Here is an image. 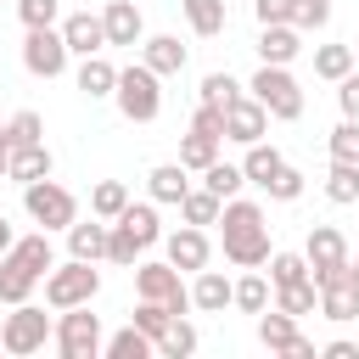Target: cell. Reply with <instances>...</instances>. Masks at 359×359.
<instances>
[{
    "mask_svg": "<svg viewBox=\"0 0 359 359\" xmlns=\"http://www.w3.org/2000/svg\"><path fill=\"white\" fill-rule=\"evenodd\" d=\"M129 320H135V325H140V331H146V337H151V342H157V337H163V331H168V325H174V320H180V314H174V309H168V303H157V297H140V303H135V314H129Z\"/></svg>",
    "mask_w": 359,
    "mask_h": 359,
    "instance_id": "8d00e7d4",
    "label": "cell"
},
{
    "mask_svg": "<svg viewBox=\"0 0 359 359\" xmlns=\"http://www.w3.org/2000/svg\"><path fill=\"white\" fill-rule=\"evenodd\" d=\"M353 67H359V45H353Z\"/></svg>",
    "mask_w": 359,
    "mask_h": 359,
    "instance_id": "db71d44e",
    "label": "cell"
},
{
    "mask_svg": "<svg viewBox=\"0 0 359 359\" xmlns=\"http://www.w3.org/2000/svg\"><path fill=\"white\" fill-rule=\"evenodd\" d=\"M320 353H325V359H359V342H348V337H337V342H325Z\"/></svg>",
    "mask_w": 359,
    "mask_h": 359,
    "instance_id": "f907efd6",
    "label": "cell"
},
{
    "mask_svg": "<svg viewBox=\"0 0 359 359\" xmlns=\"http://www.w3.org/2000/svg\"><path fill=\"white\" fill-rule=\"evenodd\" d=\"M325 146H331L337 163H359V118H342V123L325 135Z\"/></svg>",
    "mask_w": 359,
    "mask_h": 359,
    "instance_id": "f35d334b",
    "label": "cell"
},
{
    "mask_svg": "<svg viewBox=\"0 0 359 359\" xmlns=\"http://www.w3.org/2000/svg\"><path fill=\"white\" fill-rule=\"evenodd\" d=\"M56 28H62V39H67L73 56H95V50H107V22H101V11H67Z\"/></svg>",
    "mask_w": 359,
    "mask_h": 359,
    "instance_id": "9a60e30c",
    "label": "cell"
},
{
    "mask_svg": "<svg viewBox=\"0 0 359 359\" xmlns=\"http://www.w3.org/2000/svg\"><path fill=\"white\" fill-rule=\"evenodd\" d=\"M219 146H224V140H213V135H202V129H191V135L180 140V163H185L191 174H202L208 163H219Z\"/></svg>",
    "mask_w": 359,
    "mask_h": 359,
    "instance_id": "d6a6232c",
    "label": "cell"
},
{
    "mask_svg": "<svg viewBox=\"0 0 359 359\" xmlns=\"http://www.w3.org/2000/svg\"><path fill=\"white\" fill-rule=\"evenodd\" d=\"M180 11H185V22H191V34H202V39L224 34V22H230L224 0H180Z\"/></svg>",
    "mask_w": 359,
    "mask_h": 359,
    "instance_id": "4316f807",
    "label": "cell"
},
{
    "mask_svg": "<svg viewBox=\"0 0 359 359\" xmlns=\"http://www.w3.org/2000/svg\"><path fill=\"white\" fill-rule=\"evenodd\" d=\"M264 107H269V118H280V123H292V118H303V84L292 79V67H275V62H264L258 73H252V84H247Z\"/></svg>",
    "mask_w": 359,
    "mask_h": 359,
    "instance_id": "8992f818",
    "label": "cell"
},
{
    "mask_svg": "<svg viewBox=\"0 0 359 359\" xmlns=\"http://www.w3.org/2000/svg\"><path fill=\"white\" fill-rule=\"evenodd\" d=\"M191 303L202 314H224L236 303V280H224L219 269H196V286H191Z\"/></svg>",
    "mask_w": 359,
    "mask_h": 359,
    "instance_id": "44dd1931",
    "label": "cell"
},
{
    "mask_svg": "<svg viewBox=\"0 0 359 359\" xmlns=\"http://www.w3.org/2000/svg\"><path fill=\"white\" fill-rule=\"evenodd\" d=\"M0 353H6V342H0Z\"/></svg>",
    "mask_w": 359,
    "mask_h": 359,
    "instance_id": "11a10c76",
    "label": "cell"
},
{
    "mask_svg": "<svg viewBox=\"0 0 359 359\" xmlns=\"http://www.w3.org/2000/svg\"><path fill=\"white\" fill-rule=\"evenodd\" d=\"M320 314H325V320H337V325L359 320V292L348 286V275H342V280H331V286H320Z\"/></svg>",
    "mask_w": 359,
    "mask_h": 359,
    "instance_id": "484cf974",
    "label": "cell"
},
{
    "mask_svg": "<svg viewBox=\"0 0 359 359\" xmlns=\"http://www.w3.org/2000/svg\"><path fill=\"white\" fill-rule=\"evenodd\" d=\"M219 236H224V258L236 269H258L269 264V213L247 196H230L219 213Z\"/></svg>",
    "mask_w": 359,
    "mask_h": 359,
    "instance_id": "6da1fadb",
    "label": "cell"
},
{
    "mask_svg": "<svg viewBox=\"0 0 359 359\" xmlns=\"http://www.w3.org/2000/svg\"><path fill=\"white\" fill-rule=\"evenodd\" d=\"M11 241H17V236H11V219L0 213V252H11Z\"/></svg>",
    "mask_w": 359,
    "mask_h": 359,
    "instance_id": "f5cc1de1",
    "label": "cell"
},
{
    "mask_svg": "<svg viewBox=\"0 0 359 359\" xmlns=\"http://www.w3.org/2000/svg\"><path fill=\"white\" fill-rule=\"evenodd\" d=\"M67 39H62V28H28L22 34V67L34 73V79H62L67 73Z\"/></svg>",
    "mask_w": 359,
    "mask_h": 359,
    "instance_id": "30bf717a",
    "label": "cell"
},
{
    "mask_svg": "<svg viewBox=\"0 0 359 359\" xmlns=\"http://www.w3.org/2000/svg\"><path fill=\"white\" fill-rule=\"evenodd\" d=\"M157 353H163V359H185V353H196V325L180 314V320L157 337Z\"/></svg>",
    "mask_w": 359,
    "mask_h": 359,
    "instance_id": "74e56055",
    "label": "cell"
},
{
    "mask_svg": "<svg viewBox=\"0 0 359 359\" xmlns=\"http://www.w3.org/2000/svg\"><path fill=\"white\" fill-rule=\"evenodd\" d=\"M191 129H202V135L224 140V107H208V101H196V112H191Z\"/></svg>",
    "mask_w": 359,
    "mask_h": 359,
    "instance_id": "7dc6e473",
    "label": "cell"
},
{
    "mask_svg": "<svg viewBox=\"0 0 359 359\" xmlns=\"http://www.w3.org/2000/svg\"><path fill=\"white\" fill-rule=\"evenodd\" d=\"M219 213H224V196H213L208 185H191V191L180 196V219H185V224H202V230H208V224H219Z\"/></svg>",
    "mask_w": 359,
    "mask_h": 359,
    "instance_id": "d4e9b609",
    "label": "cell"
},
{
    "mask_svg": "<svg viewBox=\"0 0 359 359\" xmlns=\"http://www.w3.org/2000/svg\"><path fill=\"white\" fill-rule=\"evenodd\" d=\"M112 224H123L140 247H151V241H163V219H157V202H129Z\"/></svg>",
    "mask_w": 359,
    "mask_h": 359,
    "instance_id": "603a6c76",
    "label": "cell"
},
{
    "mask_svg": "<svg viewBox=\"0 0 359 359\" xmlns=\"http://www.w3.org/2000/svg\"><path fill=\"white\" fill-rule=\"evenodd\" d=\"M129 202H135V196H129V185H123V180H101V185L90 191V213H95V219H118Z\"/></svg>",
    "mask_w": 359,
    "mask_h": 359,
    "instance_id": "836d02e7",
    "label": "cell"
},
{
    "mask_svg": "<svg viewBox=\"0 0 359 359\" xmlns=\"http://www.w3.org/2000/svg\"><path fill=\"white\" fill-rule=\"evenodd\" d=\"M275 309H286V314H314L320 309V286H314V275L309 280H292V286H275Z\"/></svg>",
    "mask_w": 359,
    "mask_h": 359,
    "instance_id": "4dcf8cb0",
    "label": "cell"
},
{
    "mask_svg": "<svg viewBox=\"0 0 359 359\" xmlns=\"http://www.w3.org/2000/svg\"><path fill=\"white\" fill-rule=\"evenodd\" d=\"M264 191H269V202H297V196H303V174H297L292 163H280V168L264 180Z\"/></svg>",
    "mask_w": 359,
    "mask_h": 359,
    "instance_id": "ab89813d",
    "label": "cell"
},
{
    "mask_svg": "<svg viewBox=\"0 0 359 359\" xmlns=\"http://www.w3.org/2000/svg\"><path fill=\"white\" fill-rule=\"evenodd\" d=\"M107 241H112V219H95L90 213V219H73L67 224V252L73 258H90L95 264V258H107Z\"/></svg>",
    "mask_w": 359,
    "mask_h": 359,
    "instance_id": "ac0fdd59",
    "label": "cell"
},
{
    "mask_svg": "<svg viewBox=\"0 0 359 359\" xmlns=\"http://www.w3.org/2000/svg\"><path fill=\"white\" fill-rule=\"evenodd\" d=\"M236 95H247V90H241L230 73H208V79H202V101H208V107H230Z\"/></svg>",
    "mask_w": 359,
    "mask_h": 359,
    "instance_id": "ee69618b",
    "label": "cell"
},
{
    "mask_svg": "<svg viewBox=\"0 0 359 359\" xmlns=\"http://www.w3.org/2000/svg\"><path fill=\"white\" fill-rule=\"evenodd\" d=\"M101 22H107V45H140L146 39V17H140L135 0H107Z\"/></svg>",
    "mask_w": 359,
    "mask_h": 359,
    "instance_id": "2e32d148",
    "label": "cell"
},
{
    "mask_svg": "<svg viewBox=\"0 0 359 359\" xmlns=\"http://www.w3.org/2000/svg\"><path fill=\"white\" fill-rule=\"evenodd\" d=\"M22 208H28V219H34L39 230H67V224L79 219L73 191L56 185V180H34V185H22Z\"/></svg>",
    "mask_w": 359,
    "mask_h": 359,
    "instance_id": "52a82bcc",
    "label": "cell"
},
{
    "mask_svg": "<svg viewBox=\"0 0 359 359\" xmlns=\"http://www.w3.org/2000/svg\"><path fill=\"white\" fill-rule=\"evenodd\" d=\"M140 252H146V247H140V241H135V236H129L123 224H112V241H107V258H112V264H123V269H135V264H140Z\"/></svg>",
    "mask_w": 359,
    "mask_h": 359,
    "instance_id": "bcb514c9",
    "label": "cell"
},
{
    "mask_svg": "<svg viewBox=\"0 0 359 359\" xmlns=\"http://www.w3.org/2000/svg\"><path fill=\"white\" fill-rule=\"evenodd\" d=\"M303 258H309V275H314V286H331V280H342L348 275V241H342V230L337 224H314L309 230V241H303Z\"/></svg>",
    "mask_w": 359,
    "mask_h": 359,
    "instance_id": "ba28073f",
    "label": "cell"
},
{
    "mask_svg": "<svg viewBox=\"0 0 359 359\" xmlns=\"http://www.w3.org/2000/svg\"><path fill=\"white\" fill-rule=\"evenodd\" d=\"M6 129H11V146H39V140H45V118H39V112H28V107H22Z\"/></svg>",
    "mask_w": 359,
    "mask_h": 359,
    "instance_id": "f6af8a7d",
    "label": "cell"
},
{
    "mask_svg": "<svg viewBox=\"0 0 359 359\" xmlns=\"http://www.w3.org/2000/svg\"><path fill=\"white\" fill-rule=\"evenodd\" d=\"M269 280H275V286L309 280V258H303V252H269Z\"/></svg>",
    "mask_w": 359,
    "mask_h": 359,
    "instance_id": "60d3db41",
    "label": "cell"
},
{
    "mask_svg": "<svg viewBox=\"0 0 359 359\" xmlns=\"http://www.w3.org/2000/svg\"><path fill=\"white\" fill-rule=\"evenodd\" d=\"M56 269L50 258V230H34L22 241H11V252H0V303H28L34 286Z\"/></svg>",
    "mask_w": 359,
    "mask_h": 359,
    "instance_id": "7a4b0ae2",
    "label": "cell"
},
{
    "mask_svg": "<svg viewBox=\"0 0 359 359\" xmlns=\"http://www.w3.org/2000/svg\"><path fill=\"white\" fill-rule=\"evenodd\" d=\"M79 90H84L90 101L112 95V90H118V67H112L101 50H95V56H84V62H79Z\"/></svg>",
    "mask_w": 359,
    "mask_h": 359,
    "instance_id": "cb8c5ba5",
    "label": "cell"
},
{
    "mask_svg": "<svg viewBox=\"0 0 359 359\" xmlns=\"http://www.w3.org/2000/svg\"><path fill=\"white\" fill-rule=\"evenodd\" d=\"M56 353L62 359H95L101 348H107V337H101V320L90 314V303H79V309H56Z\"/></svg>",
    "mask_w": 359,
    "mask_h": 359,
    "instance_id": "5b68a950",
    "label": "cell"
},
{
    "mask_svg": "<svg viewBox=\"0 0 359 359\" xmlns=\"http://www.w3.org/2000/svg\"><path fill=\"white\" fill-rule=\"evenodd\" d=\"M50 168H56V157H50L45 140H39V146H11V168H6V180L34 185V180H50Z\"/></svg>",
    "mask_w": 359,
    "mask_h": 359,
    "instance_id": "ffe728a7",
    "label": "cell"
},
{
    "mask_svg": "<svg viewBox=\"0 0 359 359\" xmlns=\"http://www.w3.org/2000/svg\"><path fill=\"white\" fill-rule=\"evenodd\" d=\"M101 292V269L90 264V258H67V264H56L50 275H45V303L50 309H79V303H90Z\"/></svg>",
    "mask_w": 359,
    "mask_h": 359,
    "instance_id": "277c9868",
    "label": "cell"
},
{
    "mask_svg": "<svg viewBox=\"0 0 359 359\" xmlns=\"http://www.w3.org/2000/svg\"><path fill=\"white\" fill-rule=\"evenodd\" d=\"M348 73H353V45H320V50H314V79L337 84V79H348Z\"/></svg>",
    "mask_w": 359,
    "mask_h": 359,
    "instance_id": "1f68e13d",
    "label": "cell"
},
{
    "mask_svg": "<svg viewBox=\"0 0 359 359\" xmlns=\"http://www.w3.org/2000/svg\"><path fill=\"white\" fill-rule=\"evenodd\" d=\"M146 191H151V202H174V208H180V196L191 191V168H185V163H157V168L146 174Z\"/></svg>",
    "mask_w": 359,
    "mask_h": 359,
    "instance_id": "7402d4cb",
    "label": "cell"
},
{
    "mask_svg": "<svg viewBox=\"0 0 359 359\" xmlns=\"http://www.w3.org/2000/svg\"><path fill=\"white\" fill-rule=\"evenodd\" d=\"M269 303H275V280H264L258 269H247V275L236 280V309H241V314H264Z\"/></svg>",
    "mask_w": 359,
    "mask_h": 359,
    "instance_id": "f1b7e54d",
    "label": "cell"
},
{
    "mask_svg": "<svg viewBox=\"0 0 359 359\" xmlns=\"http://www.w3.org/2000/svg\"><path fill=\"white\" fill-rule=\"evenodd\" d=\"M252 17H258V28L264 22H292V0H252Z\"/></svg>",
    "mask_w": 359,
    "mask_h": 359,
    "instance_id": "681fc988",
    "label": "cell"
},
{
    "mask_svg": "<svg viewBox=\"0 0 359 359\" xmlns=\"http://www.w3.org/2000/svg\"><path fill=\"white\" fill-rule=\"evenodd\" d=\"M202 185L213 191V196H241V185H247V174H241V163H208L202 168Z\"/></svg>",
    "mask_w": 359,
    "mask_h": 359,
    "instance_id": "d590c367",
    "label": "cell"
},
{
    "mask_svg": "<svg viewBox=\"0 0 359 359\" xmlns=\"http://www.w3.org/2000/svg\"><path fill=\"white\" fill-rule=\"evenodd\" d=\"M22 28H56L62 22V0H17Z\"/></svg>",
    "mask_w": 359,
    "mask_h": 359,
    "instance_id": "b9f144b4",
    "label": "cell"
},
{
    "mask_svg": "<svg viewBox=\"0 0 359 359\" xmlns=\"http://www.w3.org/2000/svg\"><path fill=\"white\" fill-rule=\"evenodd\" d=\"M325 196H331L337 208L359 202V163H337V157H331V174H325Z\"/></svg>",
    "mask_w": 359,
    "mask_h": 359,
    "instance_id": "e575fe53",
    "label": "cell"
},
{
    "mask_svg": "<svg viewBox=\"0 0 359 359\" xmlns=\"http://www.w3.org/2000/svg\"><path fill=\"white\" fill-rule=\"evenodd\" d=\"M325 22H331V0H292V28L320 34Z\"/></svg>",
    "mask_w": 359,
    "mask_h": 359,
    "instance_id": "7bdbcfd3",
    "label": "cell"
},
{
    "mask_svg": "<svg viewBox=\"0 0 359 359\" xmlns=\"http://www.w3.org/2000/svg\"><path fill=\"white\" fill-rule=\"evenodd\" d=\"M297 50H303V28H292V22H264V34H258V62L292 67Z\"/></svg>",
    "mask_w": 359,
    "mask_h": 359,
    "instance_id": "e0dca14e",
    "label": "cell"
},
{
    "mask_svg": "<svg viewBox=\"0 0 359 359\" xmlns=\"http://www.w3.org/2000/svg\"><path fill=\"white\" fill-rule=\"evenodd\" d=\"M135 292L168 303L174 314H191V309H196V303H191V286L180 280V269H174L168 258H163V264H135Z\"/></svg>",
    "mask_w": 359,
    "mask_h": 359,
    "instance_id": "8fae6325",
    "label": "cell"
},
{
    "mask_svg": "<svg viewBox=\"0 0 359 359\" xmlns=\"http://www.w3.org/2000/svg\"><path fill=\"white\" fill-rule=\"evenodd\" d=\"M112 101H118V112H123L129 123H151V118L163 112V73H151L146 62L118 67V90H112Z\"/></svg>",
    "mask_w": 359,
    "mask_h": 359,
    "instance_id": "3957f363",
    "label": "cell"
},
{
    "mask_svg": "<svg viewBox=\"0 0 359 359\" xmlns=\"http://www.w3.org/2000/svg\"><path fill=\"white\" fill-rule=\"evenodd\" d=\"M337 107H342V118H359V67L348 79H337Z\"/></svg>",
    "mask_w": 359,
    "mask_h": 359,
    "instance_id": "c3c4849f",
    "label": "cell"
},
{
    "mask_svg": "<svg viewBox=\"0 0 359 359\" xmlns=\"http://www.w3.org/2000/svg\"><path fill=\"white\" fill-rule=\"evenodd\" d=\"M258 342L269 348V353H286V359H314V342L297 331V314H286V309H264L258 314Z\"/></svg>",
    "mask_w": 359,
    "mask_h": 359,
    "instance_id": "7c38bea8",
    "label": "cell"
},
{
    "mask_svg": "<svg viewBox=\"0 0 359 359\" xmlns=\"http://www.w3.org/2000/svg\"><path fill=\"white\" fill-rule=\"evenodd\" d=\"M269 135V107L247 90V95H236L230 107H224V140H236V146H252V140H264Z\"/></svg>",
    "mask_w": 359,
    "mask_h": 359,
    "instance_id": "4fadbf2b",
    "label": "cell"
},
{
    "mask_svg": "<svg viewBox=\"0 0 359 359\" xmlns=\"http://www.w3.org/2000/svg\"><path fill=\"white\" fill-rule=\"evenodd\" d=\"M6 168H11V129L0 123V180H6Z\"/></svg>",
    "mask_w": 359,
    "mask_h": 359,
    "instance_id": "816d5d0a",
    "label": "cell"
},
{
    "mask_svg": "<svg viewBox=\"0 0 359 359\" xmlns=\"http://www.w3.org/2000/svg\"><path fill=\"white\" fill-rule=\"evenodd\" d=\"M140 62L151 67V73H180L185 67V45H180V34H146L140 39Z\"/></svg>",
    "mask_w": 359,
    "mask_h": 359,
    "instance_id": "d6986e66",
    "label": "cell"
},
{
    "mask_svg": "<svg viewBox=\"0 0 359 359\" xmlns=\"http://www.w3.org/2000/svg\"><path fill=\"white\" fill-rule=\"evenodd\" d=\"M280 163H286V157H280V146L252 140V146H247V157H241V174H247V185H264V180H269Z\"/></svg>",
    "mask_w": 359,
    "mask_h": 359,
    "instance_id": "f546056e",
    "label": "cell"
},
{
    "mask_svg": "<svg viewBox=\"0 0 359 359\" xmlns=\"http://www.w3.org/2000/svg\"><path fill=\"white\" fill-rule=\"evenodd\" d=\"M163 252H168V264L185 275H196V269H208V258H213V241H208V230L202 224H180L174 236H163Z\"/></svg>",
    "mask_w": 359,
    "mask_h": 359,
    "instance_id": "5bb4252c",
    "label": "cell"
},
{
    "mask_svg": "<svg viewBox=\"0 0 359 359\" xmlns=\"http://www.w3.org/2000/svg\"><path fill=\"white\" fill-rule=\"evenodd\" d=\"M50 337H56V325H50V314H45V309H34V303H11V314H6V325H0L6 353L28 359V353H39Z\"/></svg>",
    "mask_w": 359,
    "mask_h": 359,
    "instance_id": "9c48e42d",
    "label": "cell"
},
{
    "mask_svg": "<svg viewBox=\"0 0 359 359\" xmlns=\"http://www.w3.org/2000/svg\"><path fill=\"white\" fill-rule=\"evenodd\" d=\"M101 353H107V359H151V353H157V342L129 320L123 331H112V337H107V348H101Z\"/></svg>",
    "mask_w": 359,
    "mask_h": 359,
    "instance_id": "83f0119b",
    "label": "cell"
}]
</instances>
